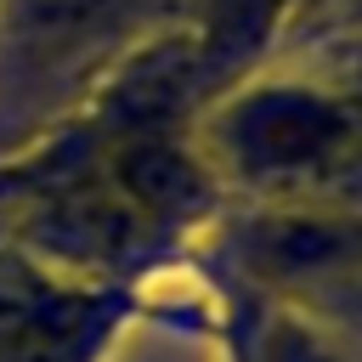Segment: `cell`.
Here are the masks:
<instances>
[{
  "instance_id": "6da1fadb",
  "label": "cell",
  "mask_w": 362,
  "mask_h": 362,
  "mask_svg": "<svg viewBox=\"0 0 362 362\" xmlns=\"http://www.w3.org/2000/svg\"><path fill=\"white\" fill-rule=\"evenodd\" d=\"M198 147L221 181L305 198L362 170V96L351 85L283 74L238 79L209 102Z\"/></svg>"
},
{
  "instance_id": "7a4b0ae2",
  "label": "cell",
  "mask_w": 362,
  "mask_h": 362,
  "mask_svg": "<svg viewBox=\"0 0 362 362\" xmlns=\"http://www.w3.org/2000/svg\"><path fill=\"white\" fill-rule=\"evenodd\" d=\"M102 175L107 187L147 221V226H170V221H192L198 209H209L221 175L204 158L198 136H181V124H158V130H124L107 136L102 147Z\"/></svg>"
},
{
  "instance_id": "3957f363",
  "label": "cell",
  "mask_w": 362,
  "mask_h": 362,
  "mask_svg": "<svg viewBox=\"0 0 362 362\" xmlns=\"http://www.w3.org/2000/svg\"><path fill=\"white\" fill-rule=\"evenodd\" d=\"M243 255L266 277H339L362 272V215L328 209L311 198H288L283 209H266L249 221Z\"/></svg>"
},
{
  "instance_id": "277c9868",
  "label": "cell",
  "mask_w": 362,
  "mask_h": 362,
  "mask_svg": "<svg viewBox=\"0 0 362 362\" xmlns=\"http://www.w3.org/2000/svg\"><path fill=\"white\" fill-rule=\"evenodd\" d=\"M141 6L147 0H0V45L23 68L68 62L119 34V23H130Z\"/></svg>"
},
{
  "instance_id": "5b68a950",
  "label": "cell",
  "mask_w": 362,
  "mask_h": 362,
  "mask_svg": "<svg viewBox=\"0 0 362 362\" xmlns=\"http://www.w3.org/2000/svg\"><path fill=\"white\" fill-rule=\"evenodd\" d=\"M322 0H209L204 23H198V40H204V57L215 74H232L243 68L294 11H311Z\"/></svg>"
},
{
  "instance_id": "8992f818",
  "label": "cell",
  "mask_w": 362,
  "mask_h": 362,
  "mask_svg": "<svg viewBox=\"0 0 362 362\" xmlns=\"http://www.w3.org/2000/svg\"><path fill=\"white\" fill-rule=\"evenodd\" d=\"M266 362H334V351H328L311 328H300V322H277L272 339H266Z\"/></svg>"
},
{
  "instance_id": "52a82bcc",
  "label": "cell",
  "mask_w": 362,
  "mask_h": 362,
  "mask_svg": "<svg viewBox=\"0 0 362 362\" xmlns=\"http://www.w3.org/2000/svg\"><path fill=\"white\" fill-rule=\"evenodd\" d=\"M345 85H351V90L362 96V57H356V68H351V79H345Z\"/></svg>"
}]
</instances>
